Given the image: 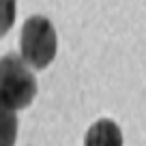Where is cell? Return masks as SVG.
<instances>
[{
	"label": "cell",
	"instance_id": "cell-1",
	"mask_svg": "<svg viewBox=\"0 0 146 146\" xmlns=\"http://www.w3.org/2000/svg\"><path fill=\"white\" fill-rule=\"evenodd\" d=\"M22 58L35 69H45L54 60L58 50V36L52 22L43 15H32L26 19L19 36Z\"/></svg>",
	"mask_w": 146,
	"mask_h": 146
},
{
	"label": "cell",
	"instance_id": "cell-2",
	"mask_svg": "<svg viewBox=\"0 0 146 146\" xmlns=\"http://www.w3.org/2000/svg\"><path fill=\"white\" fill-rule=\"evenodd\" d=\"M0 90L17 110L28 108L36 97V80L22 56L7 54L0 58Z\"/></svg>",
	"mask_w": 146,
	"mask_h": 146
},
{
	"label": "cell",
	"instance_id": "cell-3",
	"mask_svg": "<svg viewBox=\"0 0 146 146\" xmlns=\"http://www.w3.org/2000/svg\"><path fill=\"white\" fill-rule=\"evenodd\" d=\"M84 146H123V133L110 118H101L88 129Z\"/></svg>",
	"mask_w": 146,
	"mask_h": 146
},
{
	"label": "cell",
	"instance_id": "cell-4",
	"mask_svg": "<svg viewBox=\"0 0 146 146\" xmlns=\"http://www.w3.org/2000/svg\"><path fill=\"white\" fill-rule=\"evenodd\" d=\"M9 97L0 90V146H15L17 140V112Z\"/></svg>",
	"mask_w": 146,
	"mask_h": 146
},
{
	"label": "cell",
	"instance_id": "cell-5",
	"mask_svg": "<svg viewBox=\"0 0 146 146\" xmlns=\"http://www.w3.org/2000/svg\"><path fill=\"white\" fill-rule=\"evenodd\" d=\"M15 11H17L15 0H0V36H5L11 30L15 22Z\"/></svg>",
	"mask_w": 146,
	"mask_h": 146
}]
</instances>
